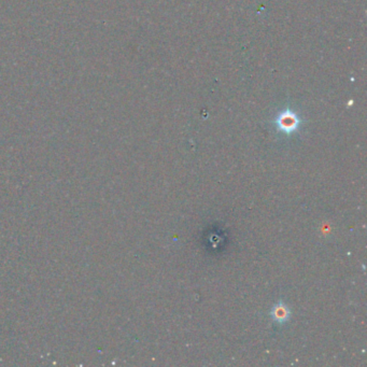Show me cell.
<instances>
[{
  "mask_svg": "<svg viewBox=\"0 0 367 367\" xmlns=\"http://www.w3.org/2000/svg\"><path fill=\"white\" fill-rule=\"evenodd\" d=\"M290 314H291V311H290L289 307L283 304L282 301L275 305L272 310V318L278 323H285L286 321L289 320Z\"/></svg>",
  "mask_w": 367,
  "mask_h": 367,
  "instance_id": "1",
  "label": "cell"
},
{
  "mask_svg": "<svg viewBox=\"0 0 367 367\" xmlns=\"http://www.w3.org/2000/svg\"><path fill=\"white\" fill-rule=\"evenodd\" d=\"M278 124H279L280 130H282L283 132L291 133L295 130L296 127H297L298 121H297V119L294 117V115L286 114V115H283L282 118L279 119Z\"/></svg>",
  "mask_w": 367,
  "mask_h": 367,
  "instance_id": "2",
  "label": "cell"
}]
</instances>
